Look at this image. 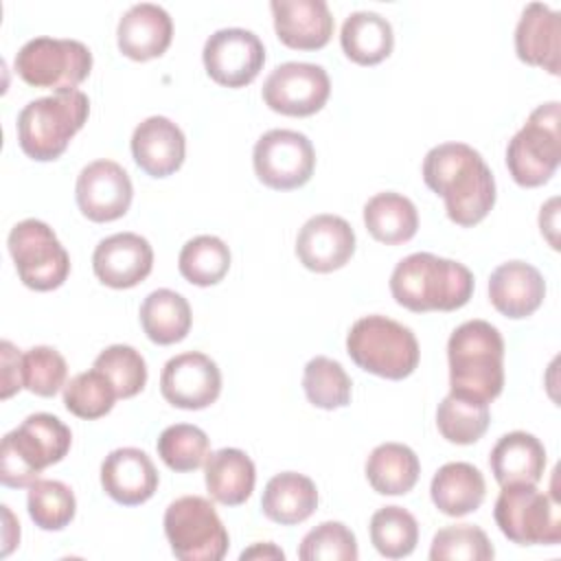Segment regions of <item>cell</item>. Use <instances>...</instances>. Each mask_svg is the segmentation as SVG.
<instances>
[{"label":"cell","mask_w":561,"mask_h":561,"mask_svg":"<svg viewBox=\"0 0 561 561\" xmlns=\"http://www.w3.org/2000/svg\"><path fill=\"white\" fill-rule=\"evenodd\" d=\"M355 252V232L337 215H316L305 221L296 237L298 261L318 274L344 267Z\"/></svg>","instance_id":"17"},{"label":"cell","mask_w":561,"mask_h":561,"mask_svg":"<svg viewBox=\"0 0 561 561\" xmlns=\"http://www.w3.org/2000/svg\"><path fill=\"white\" fill-rule=\"evenodd\" d=\"M116 392L114 386L110 383V379L92 368L85 373L75 375L66 386H64V405L70 414L85 419V421H94L105 416L116 401Z\"/></svg>","instance_id":"39"},{"label":"cell","mask_w":561,"mask_h":561,"mask_svg":"<svg viewBox=\"0 0 561 561\" xmlns=\"http://www.w3.org/2000/svg\"><path fill=\"white\" fill-rule=\"evenodd\" d=\"M340 44L351 61L375 66L392 53L394 33L383 15L375 11H355L342 24Z\"/></svg>","instance_id":"29"},{"label":"cell","mask_w":561,"mask_h":561,"mask_svg":"<svg viewBox=\"0 0 561 561\" xmlns=\"http://www.w3.org/2000/svg\"><path fill=\"white\" fill-rule=\"evenodd\" d=\"M449 394L491 403L504 388V340L486 320L462 322L447 342Z\"/></svg>","instance_id":"2"},{"label":"cell","mask_w":561,"mask_h":561,"mask_svg":"<svg viewBox=\"0 0 561 561\" xmlns=\"http://www.w3.org/2000/svg\"><path fill=\"white\" fill-rule=\"evenodd\" d=\"M430 495L440 513L462 517L480 508L486 495V482L478 467L469 462H447L434 473Z\"/></svg>","instance_id":"26"},{"label":"cell","mask_w":561,"mask_h":561,"mask_svg":"<svg viewBox=\"0 0 561 561\" xmlns=\"http://www.w3.org/2000/svg\"><path fill=\"white\" fill-rule=\"evenodd\" d=\"M351 377L340 362L318 355L307 362L302 373V390L316 408L337 410L351 401Z\"/></svg>","instance_id":"36"},{"label":"cell","mask_w":561,"mask_h":561,"mask_svg":"<svg viewBox=\"0 0 561 561\" xmlns=\"http://www.w3.org/2000/svg\"><path fill=\"white\" fill-rule=\"evenodd\" d=\"M72 434L66 423L48 412L26 416L4 434L0 447V480L4 486L22 489L39 480V473L57 465L70 451Z\"/></svg>","instance_id":"4"},{"label":"cell","mask_w":561,"mask_h":561,"mask_svg":"<svg viewBox=\"0 0 561 561\" xmlns=\"http://www.w3.org/2000/svg\"><path fill=\"white\" fill-rule=\"evenodd\" d=\"M26 508L42 530H64L77 513V500L68 484L59 480H35L28 486Z\"/></svg>","instance_id":"37"},{"label":"cell","mask_w":561,"mask_h":561,"mask_svg":"<svg viewBox=\"0 0 561 561\" xmlns=\"http://www.w3.org/2000/svg\"><path fill=\"white\" fill-rule=\"evenodd\" d=\"M162 397L182 410H204L221 392V373L217 364L199 353L188 351L171 357L160 375Z\"/></svg>","instance_id":"16"},{"label":"cell","mask_w":561,"mask_h":561,"mask_svg":"<svg viewBox=\"0 0 561 561\" xmlns=\"http://www.w3.org/2000/svg\"><path fill=\"white\" fill-rule=\"evenodd\" d=\"M274 31L296 50H318L333 35V15L324 0H272Z\"/></svg>","instance_id":"19"},{"label":"cell","mask_w":561,"mask_h":561,"mask_svg":"<svg viewBox=\"0 0 561 561\" xmlns=\"http://www.w3.org/2000/svg\"><path fill=\"white\" fill-rule=\"evenodd\" d=\"M75 197L83 217L105 224L123 217L129 210L134 186L127 171L118 162L94 160L81 169Z\"/></svg>","instance_id":"15"},{"label":"cell","mask_w":561,"mask_h":561,"mask_svg":"<svg viewBox=\"0 0 561 561\" xmlns=\"http://www.w3.org/2000/svg\"><path fill=\"white\" fill-rule=\"evenodd\" d=\"M245 559H285V552L274 543H254L241 552V561Z\"/></svg>","instance_id":"46"},{"label":"cell","mask_w":561,"mask_h":561,"mask_svg":"<svg viewBox=\"0 0 561 561\" xmlns=\"http://www.w3.org/2000/svg\"><path fill=\"white\" fill-rule=\"evenodd\" d=\"M489 298L502 316L513 320L528 318L546 298V280L535 265L508 261L491 272Z\"/></svg>","instance_id":"23"},{"label":"cell","mask_w":561,"mask_h":561,"mask_svg":"<svg viewBox=\"0 0 561 561\" xmlns=\"http://www.w3.org/2000/svg\"><path fill=\"white\" fill-rule=\"evenodd\" d=\"M191 322L188 300L173 289H156L140 305V324L153 344L182 342L191 331Z\"/></svg>","instance_id":"30"},{"label":"cell","mask_w":561,"mask_h":561,"mask_svg":"<svg viewBox=\"0 0 561 561\" xmlns=\"http://www.w3.org/2000/svg\"><path fill=\"white\" fill-rule=\"evenodd\" d=\"M261 94L272 112L285 116H311L329 101L331 79L318 64L287 61L267 75Z\"/></svg>","instance_id":"13"},{"label":"cell","mask_w":561,"mask_h":561,"mask_svg":"<svg viewBox=\"0 0 561 561\" xmlns=\"http://www.w3.org/2000/svg\"><path fill=\"white\" fill-rule=\"evenodd\" d=\"M493 517L502 535L517 546H554L561 541L559 506L535 484L502 486Z\"/></svg>","instance_id":"10"},{"label":"cell","mask_w":561,"mask_h":561,"mask_svg":"<svg viewBox=\"0 0 561 561\" xmlns=\"http://www.w3.org/2000/svg\"><path fill=\"white\" fill-rule=\"evenodd\" d=\"M88 114L90 101L81 90L57 92L26 103L18 114L20 149L37 162L57 160L85 125Z\"/></svg>","instance_id":"5"},{"label":"cell","mask_w":561,"mask_h":561,"mask_svg":"<svg viewBox=\"0 0 561 561\" xmlns=\"http://www.w3.org/2000/svg\"><path fill=\"white\" fill-rule=\"evenodd\" d=\"M158 471L151 458L136 447H121L105 456L101 465L103 491L123 506L147 502L158 489Z\"/></svg>","instance_id":"20"},{"label":"cell","mask_w":561,"mask_h":561,"mask_svg":"<svg viewBox=\"0 0 561 561\" xmlns=\"http://www.w3.org/2000/svg\"><path fill=\"white\" fill-rule=\"evenodd\" d=\"M15 72L33 88L72 92L92 70V53L83 42L35 37L13 59Z\"/></svg>","instance_id":"9"},{"label":"cell","mask_w":561,"mask_h":561,"mask_svg":"<svg viewBox=\"0 0 561 561\" xmlns=\"http://www.w3.org/2000/svg\"><path fill=\"white\" fill-rule=\"evenodd\" d=\"M364 224L373 239L397 245L410 241L419 230V213L401 193H377L364 206Z\"/></svg>","instance_id":"31"},{"label":"cell","mask_w":561,"mask_h":561,"mask_svg":"<svg viewBox=\"0 0 561 561\" xmlns=\"http://www.w3.org/2000/svg\"><path fill=\"white\" fill-rule=\"evenodd\" d=\"M515 53L528 64L559 75L561 15L541 2H530L515 28Z\"/></svg>","instance_id":"24"},{"label":"cell","mask_w":561,"mask_h":561,"mask_svg":"<svg viewBox=\"0 0 561 561\" xmlns=\"http://www.w3.org/2000/svg\"><path fill=\"white\" fill-rule=\"evenodd\" d=\"M419 473V456L401 443H381L366 460L368 484L381 495H403L412 491Z\"/></svg>","instance_id":"32"},{"label":"cell","mask_w":561,"mask_h":561,"mask_svg":"<svg viewBox=\"0 0 561 561\" xmlns=\"http://www.w3.org/2000/svg\"><path fill=\"white\" fill-rule=\"evenodd\" d=\"M204 465V482L215 502L224 506H239L252 495L256 469L245 451L224 447L208 454Z\"/></svg>","instance_id":"27"},{"label":"cell","mask_w":561,"mask_h":561,"mask_svg":"<svg viewBox=\"0 0 561 561\" xmlns=\"http://www.w3.org/2000/svg\"><path fill=\"white\" fill-rule=\"evenodd\" d=\"M495 550L486 537V533L473 524H456L440 528L430 548L432 561H451V559H467V561H491Z\"/></svg>","instance_id":"41"},{"label":"cell","mask_w":561,"mask_h":561,"mask_svg":"<svg viewBox=\"0 0 561 561\" xmlns=\"http://www.w3.org/2000/svg\"><path fill=\"white\" fill-rule=\"evenodd\" d=\"M156 447L162 462L169 469L180 473L199 469L210 454V443L206 432L188 423H175L162 430Z\"/></svg>","instance_id":"38"},{"label":"cell","mask_w":561,"mask_h":561,"mask_svg":"<svg viewBox=\"0 0 561 561\" xmlns=\"http://www.w3.org/2000/svg\"><path fill=\"white\" fill-rule=\"evenodd\" d=\"M423 182L445 199L447 217L471 228L495 204V180L482 156L465 142H443L423 160Z\"/></svg>","instance_id":"1"},{"label":"cell","mask_w":561,"mask_h":561,"mask_svg":"<svg viewBox=\"0 0 561 561\" xmlns=\"http://www.w3.org/2000/svg\"><path fill=\"white\" fill-rule=\"evenodd\" d=\"M256 178L274 191H291L307 184L316 169L311 140L294 129L265 131L252 153Z\"/></svg>","instance_id":"12"},{"label":"cell","mask_w":561,"mask_h":561,"mask_svg":"<svg viewBox=\"0 0 561 561\" xmlns=\"http://www.w3.org/2000/svg\"><path fill=\"white\" fill-rule=\"evenodd\" d=\"M489 467L500 486L537 484L546 469V449L528 432H508L491 449Z\"/></svg>","instance_id":"25"},{"label":"cell","mask_w":561,"mask_h":561,"mask_svg":"<svg viewBox=\"0 0 561 561\" xmlns=\"http://www.w3.org/2000/svg\"><path fill=\"white\" fill-rule=\"evenodd\" d=\"M357 539L342 522H322L309 530L298 548L302 561H355Z\"/></svg>","instance_id":"42"},{"label":"cell","mask_w":561,"mask_h":561,"mask_svg":"<svg viewBox=\"0 0 561 561\" xmlns=\"http://www.w3.org/2000/svg\"><path fill=\"white\" fill-rule=\"evenodd\" d=\"M68 366L53 346H33L22 355V383L37 397H55L66 386Z\"/></svg>","instance_id":"43"},{"label":"cell","mask_w":561,"mask_h":561,"mask_svg":"<svg viewBox=\"0 0 561 561\" xmlns=\"http://www.w3.org/2000/svg\"><path fill=\"white\" fill-rule=\"evenodd\" d=\"M263 515L280 526H294L313 515L318 508V489L311 478L283 471L270 478L261 497Z\"/></svg>","instance_id":"28"},{"label":"cell","mask_w":561,"mask_h":561,"mask_svg":"<svg viewBox=\"0 0 561 561\" xmlns=\"http://www.w3.org/2000/svg\"><path fill=\"white\" fill-rule=\"evenodd\" d=\"M0 355H2V399H9L18 390L24 388L22 383V355L9 340H2L0 344Z\"/></svg>","instance_id":"44"},{"label":"cell","mask_w":561,"mask_h":561,"mask_svg":"<svg viewBox=\"0 0 561 561\" xmlns=\"http://www.w3.org/2000/svg\"><path fill=\"white\" fill-rule=\"evenodd\" d=\"M559 158V103L550 101L533 110L524 127L508 140L506 167L519 186L535 188L554 175Z\"/></svg>","instance_id":"7"},{"label":"cell","mask_w":561,"mask_h":561,"mask_svg":"<svg viewBox=\"0 0 561 561\" xmlns=\"http://www.w3.org/2000/svg\"><path fill=\"white\" fill-rule=\"evenodd\" d=\"M153 267L149 241L136 232H116L99 241L92 254L96 278L112 289H129L142 283Z\"/></svg>","instance_id":"18"},{"label":"cell","mask_w":561,"mask_h":561,"mask_svg":"<svg viewBox=\"0 0 561 561\" xmlns=\"http://www.w3.org/2000/svg\"><path fill=\"white\" fill-rule=\"evenodd\" d=\"M180 274L197 287H210L224 280L230 270V250L215 234H199L186 241L178 256Z\"/></svg>","instance_id":"33"},{"label":"cell","mask_w":561,"mask_h":561,"mask_svg":"<svg viewBox=\"0 0 561 561\" xmlns=\"http://www.w3.org/2000/svg\"><path fill=\"white\" fill-rule=\"evenodd\" d=\"M202 59L215 83L224 88H243L259 77L265 64V48L252 31L219 28L206 39Z\"/></svg>","instance_id":"14"},{"label":"cell","mask_w":561,"mask_h":561,"mask_svg":"<svg viewBox=\"0 0 561 561\" xmlns=\"http://www.w3.org/2000/svg\"><path fill=\"white\" fill-rule=\"evenodd\" d=\"M92 368L110 379L118 399L136 397L147 383V364L142 355L127 344H112L101 351Z\"/></svg>","instance_id":"40"},{"label":"cell","mask_w":561,"mask_h":561,"mask_svg":"<svg viewBox=\"0 0 561 561\" xmlns=\"http://www.w3.org/2000/svg\"><path fill=\"white\" fill-rule=\"evenodd\" d=\"M186 153L182 129L167 116L145 118L131 134L134 162L151 178L173 175Z\"/></svg>","instance_id":"22"},{"label":"cell","mask_w":561,"mask_h":561,"mask_svg":"<svg viewBox=\"0 0 561 561\" xmlns=\"http://www.w3.org/2000/svg\"><path fill=\"white\" fill-rule=\"evenodd\" d=\"M473 274L458 261L414 252L397 263L390 276L392 298L414 311H456L473 294Z\"/></svg>","instance_id":"3"},{"label":"cell","mask_w":561,"mask_h":561,"mask_svg":"<svg viewBox=\"0 0 561 561\" xmlns=\"http://www.w3.org/2000/svg\"><path fill=\"white\" fill-rule=\"evenodd\" d=\"M20 280L35 291L64 285L70 274V256L53 228L39 219L18 221L7 239Z\"/></svg>","instance_id":"11"},{"label":"cell","mask_w":561,"mask_h":561,"mask_svg":"<svg viewBox=\"0 0 561 561\" xmlns=\"http://www.w3.org/2000/svg\"><path fill=\"white\" fill-rule=\"evenodd\" d=\"M557 204L559 199L552 197L546 206H541V215H539V226H541V234H546V239L550 241L552 248H559L557 245Z\"/></svg>","instance_id":"45"},{"label":"cell","mask_w":561,"mask_h":561,"mask_svg":"<svg viewBox=\"0 0 561 561\" xmlns=\"http://www.w3.org/2000/svg\"><path fill=\"white\" fill-rule=\"evenodd\" d=\"M370 541L386 559H403L419 543V524L401 506H383L370 517Z\"/></svg>","instance_id":"35"},{"label":"cell","mask_w":561,"mask_h":561,"mask_svg":"<svg viewBox=\"0 0 561 561\" xmlns=\"http://www.w3.org/2000/svg\"><path fill=\"white\" fill-rule=\"evenodd\" d=\"M491 423L486 403L447 394L436 410V425L445 440L456 445H471L484 436Z\"/></svg>","instance_id":"34"},{"label":"cell","mask_w":561,"mask_h":561,"mask_svg":"<svg viewBox=\"0 0 561 561\" xmlns=\"http://www.w3.org/2000/svg\"><path fill=\"white\" fill-rule=\"evenodd\" d=\"M164 535L180 561H221L230 543L215 504L202 495H184L167 506Z\"/></svg>","instance_id":"8"},{"label":"cell","mask_w":561,"mask_h":561,"mask_svg":"<svg viewBox=\"0 0 561 561\" xmlns=\"http://www.w3.org/2000/svg\"><path fill=\"white\" fill-rule=\"evenodd\" d=\"M346 353L362 370L392 381L410 377L421 357L412 329L377 313L364 316L351 327Z\"/></svg>","instance_id":"6"},{"label":"cell","mask_w":561,"mask_h":561,"mask_svg":"<svg viewBox=\"0 0 561 561\" xmlns=\"http://www.w3.org/2000/svg\"><path fill=\"white\" fill-rule=\"evenodd\" d=\"M173 39L171 15L153 4L140 2L129 7L118 20V50L134 61H149L167 53Z\"/></svg>","instance_id":"21"}]
</instances>
